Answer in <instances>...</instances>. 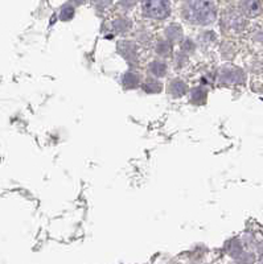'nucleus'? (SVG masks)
Masks as SVG:
<instances>
[{
    "mask_svg": "<svg viewBox=\"0 0 263 264\" xmlns=\"http://www.w3.org/2000/svg\"><path fill=\"white\" fill-rule=\"evenodd\" d=\"M218 6L214 2L189 0L182 2L178 7V15L182 22L192 26L208 28L217 22L220 14Z\"/></svg>",
    "mask_w": 263,
    "mask_h": 264,
    "instance_id": "obj_1",
    "label": "nucleus"
},
{
    "mask_svg": "<svg viewBox=\"0 0 263 264\" xmlns=\"http://www.w3.org/2000/svg\"><path fill=\"white\" fill-rule=\"evenodd\" d=\"M140 16L152 22H164L172 16V3L168 0H146L139 3Z\"/></svg>",
    "mask_w": 263,
    "mask_h": 264,
    "instance_id": "obj_2",
    "label": "nucleus"
},
{
    "mask_svg": "<svg viewBox=\"0 0 263 264\" xmlns=\"http://www.w3.org/2000/svg\"><path fill=\"white\" fill-rule=\"evenodd\" d=\"M220 30L222 34H241L248 28V18L240 14L237 7L224 8L221 14H218Z\"/></svg>",
    "mask_w": 263,
    "mask_h": 264,
    "instance_id": "obj_3",
    "label": "nucleus"
},
{
    "mask_svg": "<svg viewBox=\"0 0 263 264\" xmlns=\"http://www.w3.org/2000/svg\"><path fill=\"white\" fill-rule=\"evenodd\" d=\"M248 81V74L242 68L233 64H224L216 69V84L224 88L229 86H244Z\"/></svg>",
    "mask_w": 263,
    "mask_h": 264,
    "instance_id": "obj_4",
    "label": "nucleus"
},
{
    "mask_svg": "<svg viewBox=\"0 0 263 264\" xmlns=\"http://www.w3.org/2000/svg\"><path fill=\"white\" fill-rule=\"evenodd\" d=\"M115 52L128 65V69H138L140 66V48L134 38L126 37L116 40Z\"/></svg>",
    "mask_w": 263,
    "mask_h": 264,
    "instance_id": "obj_5",
    "label": "nucleus"
},
{
    "mask_svg": "<svg viewBox=\"0 0 263 264\" xmlns=\"http://www.w3.org/2000/svg\"><path fill=\"white\" fill-rule=\"evenodd\" d=\"M106 26H108V33H112L114 37L119 36L120 38H126L135 30V22L132 18L124 15L114 16L112 20L106 22Z\"/></svg>",
    "mask_w": 263,
    "mask_h": 264,
    "instance_id": "obj_6",
    "label": "nucleus"
},
{
    "mask_svg": "<svg viewBox=\"0 0 263 264\" xmlns=\"http://www.w3.org/2000/svg\"><path fill=\"white\" fill-rule=\"evenodd\" d=\"M189 84L186 80L182 77H172L166 84V92L170 99L178 100V99L186 98L189 92Z\"/></svg>",
    "mask_w": 263,
    "mask_h": 264,
    "instance_id": "obj_7",
    "label": "nucleus"
},
{
    "mask_svg": "<svg viewBox=\"0 0 263 264\" xmlns=\"http://www.w3.org/2000/svg\"><path fill=\"white\" fill-rule=\"evenodd\" d=\"M142 81H143V74L138 69H127L123 72L119 78V84L123 90L131 92V90H138L140 88Z\"/></svg>",
    "mask_w": 263,
    "mask_h": 264,
    "instance_id": "obj_8",
    "label": "nucleus"
},
{
    "mask_svg": "<svg viewBox=\"0 0 263 264\" xmlns=\"http://www.w3.org/2000/svg\"><path fill=\"white\" fill-rule=\"evenodd\" d=\"M194 40H196L197 48L201 49V50H209V49L214 48L216 45H218L220 42L218 33L212 28H205V30H198Z\"/></svg>",
    "mask_w": 263,
    "mask_h": 264,
    "instance_id": "obj_9",
    "label": "nucleus"
},
{
    "mask_svg": "<svg viewBox=\"0 0 263 264\" xmlns=\"http://www.w3.org/2000/svg\"><path fill=\"white\" fill-rule=\"evenodd\" d=\"M146 72H147V76L154 78H158V80H163V78L168 77V73H170V65L166 60H160V58H152L147 62L146 66Z\"/></svg>",
    "mask_w": 263,
    "mask_h": 264,
    "instance_id": "obj_10",
    "label": "nucleus"
},
{
    "mask_svg": "<svg viewBox=\"0 0 263 264\" xmlns=\"http://www.w3.org/2000/svg\"><path fill=\"white\" fill-rule=\"evenodd\" d=\"M163 38H166L167 41H170V44L178 45L182 42V40L186 37L184 34V28L178 22H168L167 26L163 28Z\"/></svg>",
    "mask_w": 263,
    "mask_h": 264,
    "instance_id": "obj_11",
    "label": "nucleus"
},
{
    "mask_svg": "<svg viewBox=\"0 0 263 264\" xmlns=\"http://www.w3.org/2000/svg\"><path fill=\"white\" fill-rule=\"evenodd\" d=\"M152 52L156 56V58L160 60H170L174 57V46L170 44V41H167L163 37H158L154 41V45H152Z\"/></svg>",
    "mask_w": 263,
    "mask_h": 264,
    "instance_id": "obj_12",
    "label": "nucleus"
},
{
    "mask_svg": "<svg viewBox=\"0 0 263 264\" xmlns=\"http://www.w3.org/2000/svg\"><path fill=\"white\" fill-rule=\"evenodd\" d=\"M237 10L244 18H256L263 14L262 2H238Z\"/></svg>",
    "mask_w": 263,
    "mask_h": 264,
    "instance_id": "obj_13",
    "label": "nucleus"
},
{
    "mask_svg": "<svg viewBox=\"0 0 263 264\" xmlns=\"http://www.w3.org/2000/svg\"><path fill=\"white\" fill-rule=\"evenodd\" d=\"M188 102L189 104H192L194 107L205 106L209 98V88L201 86V84H196L193 88H189L188 92Z\"/></svg>",
    "mask_w": 263,
    "mask_h": 264,
    "instance_id": "obj_14",
    "label": "nucleus"
},
{
    "mask_svg": "<svg viewBox=\"0 0 263 264\" xmlns=\"http://www.w3.org/2000/svg\"><path fill=\"white\" fill-rule=\"evenodd\" d=\"M134 34V41L139 45V48H148L151 45H154V41H155V37H154V33L150 28H147L146 26H136L132 32Z\"/></svg>",
    "mask_w": 263,
    "mask_h": 264,
    "instance_id": "obj_15",
    "label": "nucleus"
},
{
    "mask_svg": "<svg viewBox=\"0 0 263 264\" xmlns=\"http://www.w3.org/2000/svg\"><path fill=\"white\" fill-rule=\"evenodd\" d=\"M166 88V84L162 80H158V78L150 77V76H146L143 77V81L140 84V90L147 96H159L164 92Z\"/></svg>",
    "mask_w": 263,
    "mask_h": 264,
    "instance_id": "obj_16",
    "label": "nucleus"
},
{
    "mask_svg": "<svg viewBox=\"0 0 263 264\" xmlns=\"http://www.w3.org/2000/svg\"><path fill=\"white\" fill-rule=\"evenodd\" d=\"M237 45H236V42H234L233 40H228V38H225V40L220 41L218 44V52H220V56H221V58L224 60V61H233L234 57L237 56Z\"/></svg>",
    "mask_w": 263,
    "mask_h": 264,
    "instance_id": "obj_17",
    "label": "nucleus"
},
{
    "mask_svg": "<svg viewBox=\"0 0 263 264\" xmlns=\"http://www.w3.org/2000/svg\"><path fill=\"white\" fill-rule=\"evenodd\" d=\"M224 251L226 255H229L233 259H237L242 252H244V243H242L241 238H230L229 240H226L225 246H224Z\"/></svg>",
    "mask_w": 263,
    "mask_h": 264,
    "instance_id": "obj_18",
    "label": "nucleus"
},
{
    "mask_svg": "<svg viewBox=\"0 0 263 264\" xmlns=\"http://www.w3.org/2000/svg\"><path fill=\"white\" fill-rule=\"evenodd\" d=\"M76 10L77 8L73 6L72 2H65V3L58 8V14H57V18L61 22H72L76 16Z\"/></svg>",
    "mask_w": 263,
    "mask_h": 264,
    "instance_id": "obj_19",
    "label": "nucleus"
},
{
    "mask_svg": "<svg viewBox=\"0 0 263 264\" xmlns=\"http://www.w3.org/2000/svg\"><path fill=\"white\" fill-rule=\"evenodd\" d=\"M178 50L182 52V53H184V54H186L189 58H190V57L196 54L197 50H198L196 40L190 36H186L182 40V42L178 44Z\"/></svg>",
    "mask_w": 263,
    "mask_h": 264,
    "instance_id": "obj_20",
    "label": "nucleus"
},
{
    "mask_svg": "<svg viewBox=\"0 0 263 264\" xmlns=\"http://www.w3.org/2000/svg\"><path fill=\"white\" fill-rule=\"evenodd\" d=\"M170 60H172V66H174V69L176 72H182V70L186 69V66L189 65V61H190L188 56L182 53L180 50H174V57Z\"/></svg>",
    "mask_w": 263,
    "mask_h": 264,
    "instance_id": "obj_21",
    "label": "nucleus"
},
{
    "mask_svg": "<svg viewBox=\"0 0 263 264\" xmlns=\"http://www.w3.org/2000/svg\"><path fill=\"white\" fill-rule=\"evenodd\" d=\"M138 6H139L138 2H127V0L114 3L115 11L118 12V15H124V16H128L131 12L135 11V8H136Z\"/></svg>",
    "mask_w": 263,
    "mask_h": 264,
    "instance_id": "obj_22",
    "label": "nucleus"
},
{
    "mask_svg": "<svg viewBox=\"0 0 263 264\" xmlns=\"http://www.w3.org/2000/svg\"><path fill=\"white\" fill-rule=\"evenodd\" d=\"M256 263V255L250 251H244V252L234 259V264H254Z\"/></svg>",
    "mask_w": 263,
    "mask_h": 264,
    "instance_id": "obj_23",
    "label": "nucleus"
},
{
    "mask_svg": "<svg viewBox=\"0 0 263 264\" xmlns=\"http://www.w3.org/2000/svg\"><path fill=\"white\" fill-rule=\"evenodd\" d=\"M93 6L96 7V14L100 15V12H102V16H104V12L108 11L106 7H114V3L112 2H94Z\"/></svg>",
    "mask_w": 263,
    "mask_h": 264,
    "instance_id": "obj_24",
    "label": "nucleus"
},
{
    "mask_svg": "<svg viewBox=\"0 0 263 264\" xmlns=\"http://www.w3.org/2000/svg\"><path fill=\"white\" fill-rule=\"evenodd\" d=\"M252 38L254 42H256V44L263 45V26L262 28H256V30L252 32Z\"/></svg>",
    "mask_w": 263,
    "mask_h": 264,
    "instance_id": "obj_25",
    "label": "nucleus"
}]
</instances>
